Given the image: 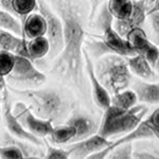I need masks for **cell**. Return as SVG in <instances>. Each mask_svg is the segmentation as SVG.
<instances>
[{
  "mask_svg": "<svg viewBox=\"0 0 159 159\" xmlns=\"http://www.w3.org/2000/svg\"><path fill=\"white\" fill-rule=\"evenodd\" d=\"M63 25L64 48L56 56L53 72L84 89V57L86 27L89 24V4L87 0H47Z\"/></svg>",
  "mask_w": 159,
  "mask_h": 159,
  "instance_id": "1",
  "label": "cell"
},
{
  "mask_svg": "<svg viewBox=\"0 0 159 159\" xmlns=\"http://www.w3.org/2000/svg\"><path fill=\"white\" fill-rule=\"evenodd\" d=\"M10 90L28 99L30 108L34 115L49 121L66 119L70 111L71 103L64 94L53 88H25L17 89L10 87Z\"/></svg>",
  "mask_w": 159,
  "mask_h": 159,
  "instance_id": "2",
  "label": "cell"
},
{
  "mask_svg": "<svg viewBox=\"0 0 159 159\" xmlns=\"http://www.w3.org/2000/svg\"><path fill=\"white\" fill-rule=\"evenodd\" d=\"M94 72L109 93L126 89L132 82V72L126 57L116 53H108L97 60Z\"/></svg>",
  "mask_w": 159,
  "mask_h": 159,
  "instance_id": "3",
  "label": "cell"
},
{
  "mask_svg": "<svg viewBox=\"0 0 159 159\" xmlns=\"http://www.w3.org/2000/svg\"><path fill=\"white\" fill-rule=\"evenodd\" d=\"M147 111L148 107L142 104H136L129 109L120 108L110 104L106 109H104L98 134L102 137L110 138L112 136L129 133L142 121Z\"/></svg>",
  "mask_w": 159,
  "mask_h": 159,
  "instance_id": "4",
  "label": "cell"
},
{
  "mask_svg": "<svg viewBox=\"0 0 159 159\" xmlns=\"http://www.w3.org/2000/svg\"><path fill=\"white\" fill-rule=\"evenodd\" d=\"M37 4L38 12L45 18L46 24H47L46 36H47L50 43V50L48 55H49L50 60H54L64 48L61 20L47 0H37Z\"/></svg>",
  "mask_w": 159,
  "mask_h": 159,
  "instance_id": "5",
  "label": "cell"
},
{
  "mask_svg": "<svg viewBox=\"0 0 159 159\" xmlns=\"http://www.w3.org/2000/svg\"><path fill=\"white\" fill-rule=\"evenodd\" d=\"M15 54V53H14ZM7 80L11 83L42 85L46 82V75L33 65L32 61L25 56L15 54V64Z\"/></svg>",
  "mask_w": 159,
  "mask_h": 159,
  "instance_id": "6",
  "label": "cell"
},
{
  "mask_svg": "<svg viewBox=\"0 0 159 159\" xmlns=\"http://www.w3.org/2000/svg\"><path fill=\"white\" fill-rule=\"evenodd\" d=\"M13 112L18 118L25 129L37 137H48L54 127L52 121L37 117L31 111L30 107L25 106L22 102H18L15 104Z\"/></svg>",
  "mask_w": 159,
  "mask_h": 159,
  "instance_id": "7",
  "label": "cell"
},
{
  "mask_svg": "<svg viewBox=\"0 0 159 159\" xmlns=\"http://www.w3.org/2000/svg\"><path fill=\"white\" fill-rule=\"evenodd\" d=\"M3 120L7 130L12 136L18 138V139L31 142L35 145H38V147L43 145V140L25 129L24 125L21 124V122L18 120V118L14 115L13 109L11 108V105H10L9 94H7V90L6 89V87H4L3 93Z\"/></svg>",
  "mask_w": 159,
  "mask_h": 159,
  "instance_id": "8",
  "label": "cell"
},
{
  "mask_svg": "<svg viewBox=\"0 0 159 159\" xmlns=\"http://www.w3.org/2000/svg\"><path fill=\"white\" fill-rule=\"evenodd\" d=\"M155 0H137L133 1V9L129 16L125 19H115L114 28L121 36L126 37L127 33L134 28L141 27L148 13L150 4Z\"/></svg>",
  "mask_w": 159,
  "mask_h": 159,
  "instance_id": "9",
  "label": "cell"
},
{
  "mask_svg": "<svg viewBox=\"0 0 159 159\" xmlns=\"http://www.w3.org/2000/svg\"><path fill=\"white\" fill-rule=\"evenodd\" d=\"M83 57H84V67L88 76L89 83L91 87L92 99L94 103L101 109H106L110 105V93L107 89L103 86V84L100 82V80L94 72V65L91 61V56L88 52L83 48Z\"/></svg>",
  "mask_w": 159,
  "mask_h": 159,
  "instance_id": "10",
  "label": "cell"
},
{
  "mask_svg": "<svg viewBox=\"0 0 159 159\" xmlns=\"http://www.w3.org/2000/svg\"><path fill=\"white\" fill-rule=\"evenodd\" d=\"M111 143L112 141L108 140V138L102 137L101 135L98 134L70 143L67 147V150L70 153L71 158H88V156H90L91 154L106 148Z\"/></svg>",
  "mask_w": 159,
  "mask_h": 159,
  "instance_id": "11",
  "label": "cell"
},
{
  "mask_svg": "<svg viewBox=\"0 0 159 159\" xmlns=\"http://www.w3.org/2000/svg\"><path fill=\"white\" fill-rule=\"evenodd\" d=\"M103 33L102 39L108 46V48L112 51V53L122 55L124 57H129L136 54L135 50L130 46L129 40L125 37L121 36L114 28V25H108L101 30Z\"/></svg>",
  "mask_w": 159,
  "mask_h": 159,
  "instance_id": "12",
  "label": "cell"
},
{
  "mask_svg": "<svg viewBox=\"0 0 159 159\" xmlns=\"http://www.w3.org/2000/svg\"><path fill=\"white\" fill-rule=\"evenodd\" d=\"M67 124L71 125L75 129V136L70 143L75 141L85 139V138L92 136L98 130L99 125L92 118L86 115H74L68 120Z\"/></svg>",
  "mask_w": 159,
  "mask_h": 159,
  "instance_id": "13",
  "label": "cell"
},
{
  "mask_svg": "<svg viewBox=\"0 0 159 159\" xmlns=\"http://www.w3.org/2000/svg\"><path fill=\"white\" fill-rule=\"evenodd\" d=\"M22 24V36L34 38L43 36L47 33V24L39 13H31L25 18Z\"/></svg>",
  "mask_w": 159,
  "mask_h": 159,
  "instance_id": "14",
  "label": "cell"
},
{
  "mask_svg": "<svg viewBox=\"0 0 159 159\" xmlns=\"http://www.w3.org/2000/svg\"><path fill=\"white\" fill-rule=\"evenodd\" d=\"M138 101L147 104H159V84L137 81L133 85Z\"/></svg>",
  "mask_w": 159,
  "mask_h": 159,
  "instance_id": "15",
  "label": "cell"
},
{
  "mask_svg": "<svg viewBox=\"0 0 159 159\" xmlns=\"http://www.w3.org/2000/svg\"><path fill=\"white\" fill-rule=\"evenodd\" d=\"M1 6L22 21L29 14L38 10L37 0H1Z\"/></svg>",
  "mask_w": 159,
  "mask_h": 159,
  "instance_id": "16",
  "label": "cell"
},
{
  "mask_svg": "<svg viewBox=\"0 0 159 159\" xmlns=\"http://www.w3.org/2000/svg\"><path fill=\"white\" fill-rule=\"evenodd\" d=\"M129 70L135 75L139 76L144 81H152L156 79V74L151 64L140 54H135L126 57Z\"/></svg>",
  "mask_w": 159,
  "mask_h": 159,
  "instance_id": "17",
  "label": "cell"
},
{
  "mask_svg": "<svg viewBox=\"0 0 159 159\" xmlns=\"http://www.w3.org/2000/svg\"><path fill=\"white\" fill-rule=\"evenodd\" d=\"M153 137H154V134L150 127V124H148V122L145 120V121H141L134 129L129 132L126 135H124L123 137L119 138V139L116 141H112L111 144L107 145V150H108V152H110L112 148L117 147V145H119V144H122V143L133 142V141L139 140V139H151V138H153Z\"/></svg>",
  "mask_w": 159,
  "mask_h": 159,
  "instance_id": "18",
  "label": "cell"
},
{
  "mask_svg": "<svg viewBox=\"0 0 159 159\" xmlns=\"http://www.w3.org/2000/svg\"><path fill=\"white\" fill-rule=\"evenodd\" d=\"M50 50V43L46 35L31 38L27 42L28 56L31 61H36L48 55Z\"/></svg>",
  "mask_w": 159,
  "mask_h": 159,
  "instance_id": "19",
  "label": "cell"
},
{
  "mask_svg": "<svg viewBox=\"0 0 159 159\" xmlns=\"http://www.w3.org/2000/svg\"><path fill=\"white\" fill-rule=\"evenodd\" d=\"M138 102V98L135 91L132 89H123V90L114 93L110 97V104L118 106L120 108L129 109L135 106Z\"/></svg>",
  "mask_w": 159,
  "mask_h": 159,
  "instance_id": "20",
  "label": "cell"
},
{
  "mask_svg": "<svg viewBox=\"0 0 159 159\" xmlns=\"http://www.w3.org/2000/svg\"><path fill=\"white\" fill-rule=\"evenodd\" d=\"M107 7L115 19H125L133 9L132 0H108Z\"/></svg>",
  "mask_w": 159,
  "mask_h": 159,
  "instance_id": "21",
  "label": "cell"
},
{
  "mask_svg": "<svg viewBox=\"0 0 159 159\" xmlns=\"http://www.w3.org/2000/svg\"><path fill=\"white\" fill-rule=\"evenodd\" d=\"M0 28L18 36H22V24L15 17V15L4 9H0Z\"/></svg>",
  "mask_w": 159,
  "mask_h": 159,
  "instance_id": "22",
  "label": "cell"
},
{
  "mask_svg": "<svg viewBox=\"0 0 159 159\" xmlns=\"http://www.w3.org/2000/svg\"><path fill=\"white\" fill-rule=\"evenodd\" d=\"M75 136V129L71 125H60V126H54L49 135L51 141L56 144H66L70 143Z\"/></svg>",
  "mask_w": 159,
  "mask_h": 159,
  "instance_id": "23",
  "label": "cell"
},
{
  "mask_svg": "<svg viewBox=\"0 0 159 159\" xmlns=\"http://www.w3.org/2000/svg\"><path fill=\"white\" fill-rule=\"evenodd\" d=\"M125 38L129 40V43L133 47V49L135 50L136 54L139 53L140 51L142 50L148 43H150V40H148L144 30H143L141 27L132 29L129 33H127V35Z\"/></svg>",
  "mask_w": 159,
  "mask_h": 159,
  "instance_id": "24",
  "label": "cell"
},
{
  "mask_svg": "<svg viewBox=\"0 0 159 159\" xmlns=\"http://www.w3.org/2000/svg\"><path fill=\"white\" fill-rule=\"evenodd\" d=\"M22 40V36L14 34L7 30H0V50L14 53Z\"/></svg>",
  "mask_w": 159,
  "mask_h": 159,
  "instance_id": "25",
  "label": "cell"
},
{
  "mask_svg": "<svg viewBox=\"0 0 159 159\" xmlns=\"http://www.w3.org/2000/svg\"><path fill=\"white\" fill-rule=\"evenodd\" d=\"M86 43L84 49H85L88 54L92 56L94 58H100L101 56H103L105 54H108V53H112V51L109 49L108 46L106 45L103 39L101 40H92V42H86L84 43Z\"/></svg>",
  "mask_w": 159,
  "mask_h": 159,
  "instance_id": "26",
  "label": "cell"
},
{
  "mask_svg": "<svg viewBox=\"0 0 159 159\" xmlns=\"http://www.w3.org/2000/svg\"><path fill=\"white\" fill-rule=\"evenodd\" d=\"M134 145L133 142H126L112 148L106 158L108 159H130L133 158Z\"/></svg>",
  "mask_w": 159,
  "mask_h": 159,
  "instance_id": "27",
  "label": "cell"
},
{
  "mask_svg": "<svg viewBox=\"0 0 159 159\" xmlns=\"http://www.w3.org/2000/svg\"><path fill=\"white\" fill-rule=\"evenodd\" d=\"M15 64V54L9 51L0 50V78L7 76L11 73Z\"/></svg>",
  "mask_w": 159,
  "mask_h": 159,
  "instance_id": "28",
  "label": "cell"
},
{
  "mask_svg": "<svg viewBox=\"0 0 159 159\" xmlns=\"http://www.w3.org/2000/svg\"><path fill=\"white\" fill-rule=\"evenodd\" d=\"M45 145L47 148V152H46L45 158L47 159H68L70 158V153L67 148H55L50 145L49 143L46 141V137L43 138Z\"/></svg>",
  "mask_w": 159,
  "mask_h": 159,
  "instance_id": "29",
  "label": "cell"
},
{
  "mask_svg": "<svg viewBox=\"0 0 159 159\" xmlns=\"http://www.w3.org/2000/svg\"><path fill=\"white\" fill-rule=\"evenodd\" d=\"M0 157L3 159H25L21 150L14 144L0 147Z\"/></svg>",
  "mask_w": 159,
  "mask_h": 159,
  "instance_id": "30",
  "label": "cell"
},
{
  "mask_svg": "<svg viewBox=\"0 0 159 159\" xmlns=\"http://www.w3.org/2000/svg\"><path fill=\"white\" fill-rule=\"evenodd\" d=\"M89 4V17H88V21L89 24H91L93 21L94 17H96V14L98 12V10L100 9V7L102 4L106 3L108 0H87Z\"/></svg>",
  "mask_w": 159,
  "mask_h": 159,
  "instance_id": "31",
  "label": "cell"
},
{
  "mask_svg": "<svg viewBox=\"0 0 159 159\" xmlns=\"http://www.w3.org/2000/svg\"><path fill=\"white\" fill-rule=\"evenodd\" d=\"M133 158L135 159H159V155L154 152L145 150H136L133 152Z\"/></svg>",
  "mask_w": 159,
  "mask_h": 159,
  "instance_id": "32",
  "label": "cell"
},
{
  "mask_svg": "<svg viewBox=\"0 0 159 159\" xmlns=\"http://www.w3.org/2000/svg\"><path fill=\"white\" fill-rule=\"evenodd\" d=\"M148 16H150L151 25H152L154 33H155V37L159 43V11L150 13Z\"/></svg>",
  "mask_w": 159,
  "mask_h": 159,
  "instance_id": "33",
  "label": "cell"
},
{
  "mask_svg": "<svg viewBox=\"0 0 159 159\" xmlns=\"http://www.w3.org/2000/svg\"><path fill=\"white\" fill-rule=\"evenodd\" d=\"M147 121L148 122V124H150L151 126L159 129V108L154 110L153 114L147 119Z\"/></svg>",
  "mask_w": 159,
  "mask_h": 159,
  "instance_id": "34",
  "label": "cell"
},
{
  "mask_svg": "<svg viewBox=\"0 0 159 159\" xmlns=\"http://www.w3.org/2000/svg\"><path fill=\"white\" fill-rule=\"evenodd\" d=\"M157 11H159V0H155L153 7L148 11V14H150V13H152V12H157Z\"/></svg>",
  "mask_w": 159,
  "mask_h": 159,
  "instance_id": "35",
  "label": "cell"
},
{
  "mask_svg": "<svg viewBox=\"0 0 159 159\" xmlns=\"http://www.w3.org/2000/svg\"><path fill=\"white\" fill-rule=\"evenodd\" d=\"M153 69H154V70H155L157 73H159V52H158V57H157V60H156L155 64H154V66H153Z\"/></svg>",
  "mask_w": 159,
  "mask_h": 159,
  "instance_id": "36",
  "label": "cell"
},
{
  "mask_svg": "<svg viewBox=\"0 0 159 159\" xmlns=\"http://www.w3.org/2000/svg\"><path fill=\"white\" fill-rule=\"evenodd\" d=\"M6 87V84H4V81H3V78H0V92L4 89Z\"/></svg>",
  "mask_w": 159,
  "mask_h": 159,
  "instance_id": "37",
  "label": "cell"
},
{
  "mask_svg": "<svg viewBox=\"0 0 159 159\" xmlns=\"http://www.w3.org/2000/svg\"><path fill=\"white\" fill-rule=\"evenodd\" d=\"M0 30H1V28H0Z\"/></svg>",
  "mask_w": 159,
  "mask_h": 159,
  "instance_id": "38",
  "label": "cell"
}]
</instances>
